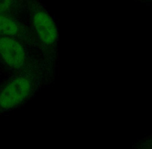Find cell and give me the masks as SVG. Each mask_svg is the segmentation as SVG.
Returning a JSON list of instances; mask_svg holds the SVG:
<instances>
[{"instance_id":"1","label":"cell","mask_w":152,"mask_h":149,"mask_svg":"<svg viewBox=\"0 0 152 149\" xmlns=\"http://www.w3.org/2000/svg\"><path fill=\"white\" fill-rule=\"evenodd\" d=\"M32 79L28 76L14 78L3 85L1 92V108L7 111L19 106L34 90Z\"/></svg>"},{"instance_id":"2","label":"cell","mask_w":152,"mask_h":149,"mask_svg":"<svg viewBox=\"0 0 152 149\" xmlns=\"http://www.w3.org/2000/svg\"><path fill=\"white\" fill-rule=\"evenodd\" d=\"M33 24L38 39L45 46H51L58 39V31L55 22L47 12L43 9L35 11Z\"/></svg>"},{"instance_id":"3","label":"cell","mask_w":152,"mask_h":149,"mask_svg":"<svg viewBox=\"0 0 152 149\" xmlns=\"http://www.w3.org/2000/svg\"><path fill=\"white\" fill-rule=\"evenodd\" d=\"M1 57L7 67L20 68L26 63V55L20 43L12 37L1 36Z\"/></svg>"},{"instance_id":"4","label":"cell","mask_w":152,"mask_h":149,"mask_svg":"<svg viewBox=\"0 0 152 149\" xmlns=\"http://www.w3.org/2000/svg\"><path fill=\"white\" fill-rule=\"evenodd\" d=\"M1 33L2 36L13 37L17 35L21 27L17 22L7 16H1Z\"/></svg>"},{"instance_id":"5","label":"cell","mask_w":152,"mask_h":149,"mask_svg":"<svg viewBox=\"0 0 152 149\" xmlns=\"http://www.w3.org/2000/svg\"><path fill=\"white\" fill-rule=\"evenodd\" d=\"M133 149H152V135L141 139L134 145Z\"/></svg>"}]
</instances>
